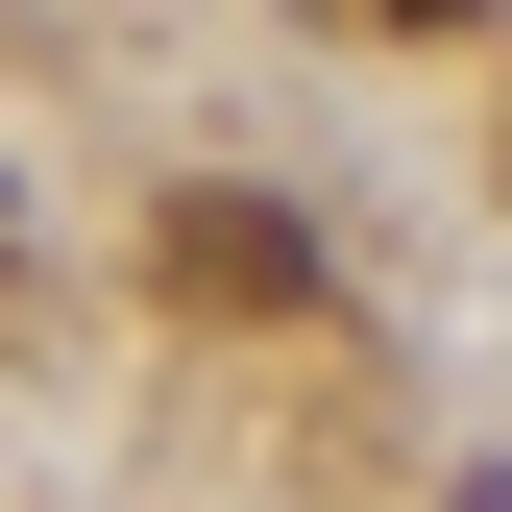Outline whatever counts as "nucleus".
Returning <instances> with one entry per match:
<instances>
[{
  "label": "nucleus",
  "instance_id": "3",
  "mask_svg": "<svg viewBox=\"0 0 512 512\" xmlns=\"http://www.w3.org/2000/svg\"><path fill=\"white\" fill-rule=\"evenodd\" d=\"M464 512H512V488H464Z\"/></svg>",
  "mask_w": 512,
  "mask_h": 512
},
{
  "label": "nucleus",
  "instance_id": "2",
  "mask_svg": "<svg viewBox=\"0 0 512 512\" xmlns=\"http://www.w3.org/2000/svg\"><path fill=\"white\" fill-rule=\"evenodd\" d=\"M342 25H415V49H439V25H464V0H342Z\"/></svg>",
  "mask_w": 512,
  "mask_h": 512
},
{
  "label": "nucleus",
  "instance_id": "1",
  "mask_svg": "<svg viewBox=\"0 0 512 512\" xmlns=\"http://www.w3.org/2000/svg\"><path fill=\"white\" fill-rule=\"evenodd\" d=\"M147 269L196 293V317H293V293H317V220H293V196H171Z\"/></svg>",
  "mask_w": 512,
  "mask_h": 512
}]
</instances>
